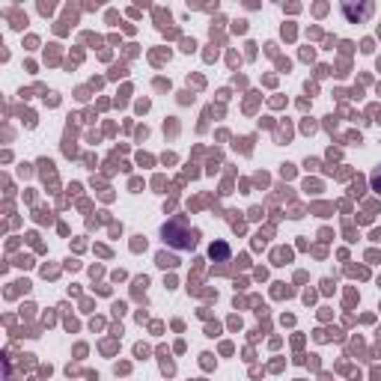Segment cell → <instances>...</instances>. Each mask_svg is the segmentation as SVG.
<instances>
[{
  "instance_id": "1",
  "label": "cell",
  "mask_w": 381,
  "mask_h": 381,
  "mask_svg": "<svg viewBox=\"0 0 381 381\" xmlns=\"http://www.w3.org/2000/svg\"><path fill=\"white\" fill-rule=\"evenodd\" d=\"M373 185H375V190H381V170L373 176Z\"/></svg>"
}]
</instances>
